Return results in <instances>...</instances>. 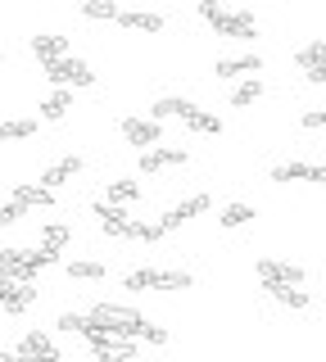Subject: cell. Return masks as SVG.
Listing matches in <instances>:
<instances>
[{
    "instance_id": "obj_5",
    "label": "cell",
    "mask_w": 326,
    "mask_h": 362,
    "mask_svg": "<svg viewBox=\"0 0 326 362\" xmlns=\"http://www.w3.org/2000/svg\"><path fill=\"white\" fill-rule=\"evenodd\" d=\"M122 136H127V145H141V150H159L163 141V127L150 118H122Z\"/></svg>"
},
{
    "instance_id": "obj_24",
    "label": "cell",
    "mask_w": 326,
    "mask_h": 362,
    "mask_svg": "<svg viewBox=\"0 0 326 362\" xmlns=\"http://www.w3.org/2000/svg\"><path fill=\"white\" fill-rule=\"evenodd\" d=\"M32 132H37V118H9V122H0V141H28Z\"/></svg>"
},
{
    "instance_id": "obj_36",
    "label": "cell",
    "mask_w": 326,
    "mask_h": 362,
    "mask_svg": "<svg viewBox=\"0 0 326 362\" xmlns=\"http://www.w3.org/2000/svg\"><path fill=\"white\" fill-rule=\"evenodd\" d=\"M299 122H303V127H326V109H308Z\"/></svg>"
},
{
    "instance_id": "obj_13",
    "label": "cell",
    "mask_w": 326,
    "mask_h": 362,
    "mask_svg": "<svg viewBox=\"0 0 326 362\" xmlns=\"http://www.w3.org/2000/svg\"><path fill=\"white\" fill-rule=\"evenodd\" d=\"M32 54H37L41 64H59V59H69V37H32Z\"/></svg>"
},
{
    "instance_id": "obj_27",
    "label": "cell",
    "mask_w": 326,
    "mask_h": 362,
    "mask_svg": "<svg viewBox=\"0 0 326 362\" xmlns=\"http://www.w3.org/2000/svg\"><path fill=\"white\" fill-rule=\"evenodd\" d=\"M64 245H69V226H64V222H50L46 231H41V249H50V254H59Z\"/></svg>"
},
{
    "instance_id": "obj_38",
    "label": "cell",
    "mask_w": 326,
    "mask_h": 362,
    "mask_svg": "<svg viewBox=\"0 0 326 362\" xmlns=\"http://www.w3.org/2000/svg\"><path fill=\"white\" fill-rule=\"evenodd\" d=\"M199 14H204V18L213 23V18H218V14H222V5H218V0H199Z\"/></svg>"
},
{
    "instance_id": "obj_6",
    "label": "cell",
    "mask_w": 326,
    "mask_h": 362,
    "mask_svg": "<svg viewBox=\"0 0 326 362\" xmlns=\"http://www.w3.org/2000/svg\"><path fill=\"white\" fill-rule=\"evenodd\" d=\"M213 32L218 37H254V14H235V9H222L218 18H213Z\"/></svg>"
},
{
    "instance_id": "obj_12",
    "label": "cell",
    "mask_w": 326,
    "mask_h": 362,
    "mask_svg": "<svg viewBox=\"0 0 326 362\" xmlns=\"http://www.w3.org/2000/svg\"><path fill=\"white\" fill-rule=\"evenodd\" d=\"M272 181H326V163H281L272 168Z\"/></svg>"
},
{
    "instance_id": "obj_16",
    "label": "cell",
    "mask_w": 326,
    "mask_h": 362,
    "mask_svg": "<svg viewBox=\"0 0 326 362\" xmlns=\"http://www.w3.org/2000/svg\"><path fill=\"white\" fill-rule=\"evenodd\" d=\"M77 173H82V158H77V154H69V158H59V163H50L46 173H41V186H46V190H54V186H64V181H69V177H77Z\"/></svg>"
},
{
    "instance_id": "obj_40",
    "label": "cell",
    "mask_w": 326,
    "mask_h": 362,
    "mask_svg": "<svg viewBox=\"0 0 326 362\" xmlns=\"http://www.w3.org/2000/svg\"><path fill=\"white\" fill-rule=\"evenodd\" d=\"M0 362H18V358H14V354H0Z\"/></svg>"
},
{
    "instance_id": "obj_30",
    "label": "cell",
    "mask_w": 326,
    "mask_h": 362,
    "mask_svg": "<svg viewBox=\"0 0 326 362\" xmlns=\"http://www.w3.org/2000/svg\"><path fill=\"white\" fill-rule=\"evenodd\" d=\"M186 127H190V132H209V136H218V132H222V122L213 118V113L195 109V113H190V118H186Z\"/></svg>"
},
{
    "instance_id": "obj_14",
    "label": "cell",
    "mask_w": 326,
    "mask_h": 362,
    "mask_svg": "<svg viewBox=\"0 0 326 362\" xmlns=\"http://www.w3.org/2000/svg\"><path fill=\"white\" fill-rule=\"evenodd\" d=\"M14 204H23V209H46V204H54V190H46L41 181H18Z\"/></svg>"
},
{
    "instance_id": "obj_17",
    "label": "cell",
    "mask_w": 326,
    "mask_h": 362,
    "mask_svg": "<svg viewBox=\"0 0 326 362\" xmlns=\"http://www.w3.org/2000/svg\"><path fill=\"white\" fill-rule=\"evenodd\" d=\"M114 23H122V28H132V32H163V18L145 14V9H118Z\"/></svg>"
},
{
    "instance_id": "obj_29",
    "label": "cell",
    "mask_w": 326,
    "mask_h": 362,
    "mask_svg": "<svg viewBox=\"0 0 326 362\" xmlns=\"http://www.w3.org/2000/svg\"><path fill=\"white\" fill-rule=\"evenodd\" d=\"M199 213H209V195H204V190L177 204V218H182V222H186V218H199Z\"/></svg>"
},
{
    "instance_id": "obj_1",
    "label": "cell",
    "mask_w": 326,
    "mask_h": 362,
    "mask_svg": "<svg viewBox=\"0 0 326 362\" xmlns=\"http://www.w3.org/2000/svg\"><path fill=\"white\" fill-rule=\"evenodd\" d=\"M91 317L105 322V326H114V331H122L127 339H141V331H145V317L136 308H122V303H95Z\"/></svg>"
},
{
    "instance_id": "obj_21",
    "label": "cell",
    "mask_w": 326,
    "mask_h": 362,
    "mask_svg": "<svg viewBox=\"0 0 326 362\" xmlns=\"http://www.w3.org/2000/svg\"><path fill=\"white\" fill-rule=\"evenodd\" d=\"M295 64L303 68V73H313V68L326 64V41H308L303 50H295Z\"/></svg>"
},
{
    "instance_id": "obj_25",
    "label": "cell",
    "mask_w": 326,
    "mask_h": 362,
    "mask_svg": "<svg viewBox=\"0 0 326 362\" xmlns=\"http://www.w3.org/2000/svg\"><path fill=\"white\" fill-rule=\"evenodd\" d=\"M267 294H272L276 303H286V308H308V294L299 286H267Z\"/></svg>"
},
{
    "instance_id": "obj_10",
    "label": "cell",
    "mask_w": 326,
    "mask_h": 362,
    "mask_svg": "<svg viewBox=\"0 0 326 362\" xmlns=\"http://www.w3.org/2000/svg\"><path fill=\"white\" fill-rule=\"evenodd\" d=\"M32 299H37V290H32V286H23V281H5V276H0V303H5L9 313H23Z\"/></svg>"
},
{
    "instance_id": "obj_15",
    "label": "cell",
    "mask_w": 326,
    "mask_h": 362,
    "mask_svg": "<svg viewBox=\"0 0 326 362\" xmlns=\"http://www.w3.org/2000/svg\"><path fill=\"white\" fill-rule=\"evenodd\" d=\"M195 113V105L190 100H182V95H163V100H154V109H150V122H163V118H190Z\"/></svg>"
},
{
    "instance_id": "obj_19",
    "label": "cell",
    "mask_w": 326,
    "mask_h": 362,
    "mask_svg": "<svg viewBox=\"0 0 326 362\" xmlns=\"http://www.w3.org/2000/svg\"><path fill=\"white\" fill-rule=\"evenodd\" d=\"M122 290H163V272H154V267L127 272V276H122Z\"/></svg>"
},
{
    "instance_id": "obj_32",
    "label": "cell",
    "mask_w": 326,
    "mask_h": 362,
    "mask_svg": "<svg viewBox=\"0 0 326 362\" xmlns=\"http://www.w3.org/2000/svg\"><path fill=\"white\" fill-rule=\"evenodd\" d=\"M82 18H118V5H109V0H86Z\"/></svg>"
},
{
    "instance_id": "obj_22",
    "label": "cell",
    "mask_w": 326,
    "mask_h": 362,
    "mask_svg": "<svg viewBox=\"0 0 326 362\" xmlns=\"http://www.w3.org/2000/svg\"><path fill=\"white\" fill-rule=\"evenodd\" d=\"M258 95H263V82H258V77H245V82L231 90V109H250Z\"/></svg>"
},
{
    "instance_id": "obj_35",
    "label": "cell",
    "mask_w": 326,
    "mask_h": 362,
    "mask_svg": "<svg viewBox=\"0 0 326 362\" xmlns=\"http://www.w3.org/2000/svg\"><path fill=\"white\" fill-rule=\"evenodd\" d=\"M54 326H59V331H82V317H77V313H64V317H54Z\"/></svg>"
},
{
    "instance_id": "obj_7",
    "label": "cell",
    "mask_w": 326,
    "mask_h": 362,
    "mask_svg": "<svg viewBox=\"0 0 326 362\" xmlns=\"http://www.w3.org/2000/svg\"><path fill=\"white\" fill-rule=\"evenodd\" d=\"M91 358L95 362H136V344L132 339H95Z\"/></svg>"
},
{
    "instance_id": "obj_37",
    "label": "cell",
    "mask_w": 326,
    "mask_h": 362,
    "mask_svg": "<svg viewBox=\"0 0 326 362\" xmlns=\"http://www.w3.org/2000/svg\"><path fill=\"white\" fill-rule=\"evenodd\" d=\"M177 226H182V218H177V209H168L163 218H159V231L168 235V231H177Z\"/></svg>"
},
{
    "instance_id": "obj_18",
    "label": "cell",
    "mask_w": 326,
    "mask_h": 362,
    "mask_svg": "<svg viewBox=\"0 0 326 362\" xmlns=\"http://www.w3.org/2000/svg\"><path fill=\"white\" fill-rule=\"evenodd\" d=\"M18 354H23V358H59V354H54V339L46 331H28L23 339H18Z\"/></svg>"
},
{
    "instance_id": "obj_23",
    "label": "cell",
    "mask_w": 326,
    "mask_h": 362,
    "mask_svg": "<svg viewBox=\"0 0 326 362\" xmlns=\"http://www.w3.org/2000/svg\"><path fill=\"white\" fill-rule=\"evenodd\" d=\"M64 113H69V90H50V95L41 100V118H46V122H59Z\"/></svg>"
},
{
    "instance_id": "obj_39",
    "label": "cell",
    "mask_w": 326,
    "mask_h": 362,
    "mask_svg": "<svg viewBox=\"0 0 326 362\" xmlns=\"http://www.w3.org/2000/svg\"><path fill=\"white\" fill-rule=\"evenodd\" d=\"M303 77H308V82H326V64H322V68H313V73H303Z\"/></svg>"
},
{
    "instance_id": "obj_4",
    "label": "cell",
    "mask_w": 326,
    "mask_h": 362,
    "mask_svg": "<svg viewBox=\"0 0 326 362\" xmlns=\"http://www.w3.org/2000/svg\"><path fill=\"white\" fill-rule=\"evenodd\" d=\"M258 281L263 286H303V267L299 263H281V258H258Z\"/></svg>"
},
{
    "instance_id": "obj_3",
    "label": "cell",
    "mask_w": 326,
    "mask_h": 362,
    "mask_svg": "<svg viewBox=\"0 0 326 362\" xmlns=\"http://www.w3.org/2000/svg\"><path fill=\"white\" fill-rule=\"evenodd\" d=\"M46 77H50V86L54 90H64V86H91L95 82V73H91V64H82V59H59V64H46Z\"/></svg>"
},
{
    "instance_id": "obj_28",
    "label": "cell",
    "mask_w": 326,
    "mask_h": 362,
    "mask_svg": "<svg viewBox=\"0 0 326 362\" xmlns=\"http://www.w3.org/2000/svg\"><path fill=\"white\" fill-rule=\"evenodd\" d=\"M69 276L73 281H100V276H105V267H100L95 258H77V263H69Z\"/></svg>"
},
{
    "instance_id": "obj_11",
    "label": "cell",
    "mask_w": 326,
    "mask_h": 362,
    "mask_svg": "<svg viewBox=\"0 0 326 362\" xmlns=\"http://www.w3.org/2000/svg\"><path fill=\"white\" fill-rule=\"evenodd\" d=\"M258 68H263V59H258V54H235V59H218V64H213V73H218V77H231V82H235V77H254Z\"/></svg>"
},
{
    "instance_id": "obj_26",
    "label": "cell",
    "mask_w": 326,
    "mask_h": 362,
    "mask_svg": "<svg viewBox=\"0 0 326 362\" xmlns=\"http://www.w3.org/2000/svg\"><path fill=\"white\" fill-rule=\"evenodd\" d=\"M218 222H222V226H231V231H235V226H250V222H254V209H250V204H227Z\"/></svg>"
},
{
    "instance_id": "obj_34",
    "label": "cell",
    "mask_w": 326,
    "mask_h": 362,
    "mask_svg": "<svg viewBox=\"0 0 326 362\" xmlns=\"http://www.w3.org/2000/svg\"><path fill=\"white\" fill-rule=\"evenodd\" d=\"M141 339H145V344H168V331H163V326H150V322H145V331H141Z\"/></svg>"
},
{
    "instance_id": "obj_9",
    "label": "cell",
    "mask_w": 326,
    "mask_h": 362,
    "mask_svg": "<svg viewBox=\"0 0 326 362\" xmlns=\"http://www.w3.org/2000/svg\"><path fill=\"white\" fill-rule=\"evenodd\" d=\"M0 276H5V281H23V286H32V281H37V272L23 263V249H0Z\"/></svg>"
},
{
    "instance_id": "obj_31",
    "label": "cell",
    "mask_w": 326,
    "mask_h": 362,
    "mask_svg": "<svg viewBox=\"0 0 326 362\" xmlns=\"http://www.w3.org/2000/svg\"><path fill=\"white\" fill-rule=\"evenodd\" d=\"M54 258H59V254H50V249H23V263H28L32 272H46V267H54Z\"/></svg>"
},
{
    "instance_id": "obj_2",
    "label": "cell",
    "mask_w": 326,
    "mask_h": 362,
    "mask_svg": "<svg viewBox=\"0 0 326 362\" xmlns=\"http://www.w3.org/2000/svg\"><path fill=\"white\" fill-rule=\"evenodd\" d=\"M91 218H100V226H105L109 235H127V240H141V222L127 218V209H118V204H91Z\"/></svg>"
},
{
    "instance_id": "obj_20",
    "label": "cell",
    "mask_w": 326,
    "mask_h": 362,
    "mask_svg": "<svg viewBox=\"0 0 326 362\" xmlns=\"http://www.w3.org/2000/svg\"><path fill=\"white\" fill-rule=\"evenodd\" d=\"M136 199H141V186H136V181H127V177H122V181H109V204L127 209V204H136Z\"/></svg>"
},
{
    "instance_id": "obj_8",
    "label": "cell",
    "mask_w": 326,
    "mask_h": 362,
    "mask_svg": "<svg viewBox=\"0 0 326 362\" xmlns=\"http://www.w3.org/2000/svg\"><path fill=\"white\" fill-rule=\"evenodd\" d=\"M177 163H186V150H177V145H159V150L141 154V173H163V168H177Z\"/></svg>"
},
{
    "instance_id": "obj_33",
    "label": "cell",
    "mask_w": 326,
    "mask_h": 362,
    "mask_svg": "<svg viewBox=\"0 0 326 362\" xmlns=\"http://www.w3.org/2000/svg\"><path fill=\"white\" fill-rule=\"evenodd\" d=\"M23 213H28V209H23V204H14V199H9V204H5V209H0V226H14L18 218H23Z\"/></svg>"
}]
</instances>
